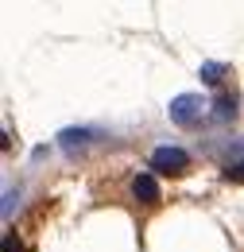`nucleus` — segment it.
I'll list each match as a JSON object with an SVG mask.
<instances>
[{"mask_svg": "<svg viewBox=\"0 0 244 252\" xmlns=\"http://www.w3.org/2000/svg\"><path fill=\"white\" fill-rule=\"evenodd\" d=\"M128 194H132V202L144 206V210H155V206L163 202V190H159V183H155V175H148V171L128 179Z\"/></svg>", "mask_w": 244, "mask_h": 252, "instance_id": "nucleus-3", "label": "nucleus"}, {"mask_svg": "<svg viewBox=\"0 0 244 252\" xmlns=\"http://www.w3.org/2000/svg\"><path fill=\"white\" fill-rule=\"evenodd\" d=\"M90 136H93L90 128H66V132H62V148H66L70 156H78V152L90 144Z\"/></svg>", "mask_w": 244, "mask_h": 252, "instance_id": "nucleus-4", "label": "nucleus"}, {"mask_svg": "<svg viewBox=\"0 0 244 252\" xmlns=\"http://www.w3.org/2000/svg\"><path fill=\"white\" fill-rule=\"evenodd\" d=\"M214 117L217 121H233L237 117V94H221L214 101Z\"/></svg>", "mask_w": 244, "mask_h": 252, "instance_id": "nucleus-5", "label": "nucleus"}, {"mask_svg": "<svg viewBox=\"0 0 244 252\" xmlns=\"http://www.w3.org/2000/svg\"><path fill=\"white\" fill-rule=\"evenodd\" d=\"M206 113H210V101H206V97H198V94H179L171 105H167V117H171L179 128L202 125V117H206Z\"/></svg>", "mask_w": 244, "mask_h": 252, "instance_id": "nucleus-1", "label": "nucleus"}, {"mask_svg": "<svg viewBox=\"0 0 244 252\" xmlns=\"http://www.w3.org/2000/svg\"><path fill=\"white\" fill-rule=\"evenodd\" d=\"M148 167H152L155 175H171V179H183L186 171H190V156H186L183 148H171V144H163V148H155V152H152Z\"/></svg>", "mask_w": 244, "mask_h": 252, "instance_id": "nucleus-2", "label": "nucleus"}, {"mask_svg": "<svg viewBox=\"0 0 244 252\" xmlns=\"http://www.w3.org/2000/svg\"><path fill=\"white\" fill-rule=\"evenodd\" d=\"M198 74H202V82H206V86H221V82H225V74H229V66H225V63H206Z\"/></svg>", "mask_w": 244, "mask_h": 252, "instance_id": "nucleus-6", "label": "nucleus"}, {"mask_svg": "<svg viewBox=\"0 0 244 252\" xmlns=\"http://www.w3.org/2000/svg\"><path fill=\"white\" fill-rule=\"evenodd\" d=\"M225 179H229V183H244V159H237V163L225 167Z\"/></svg>", "mask_w": 244, "mask_h": 252, "instance_id": "nucleus-7", "label": "nucleus"}]
</instances>
